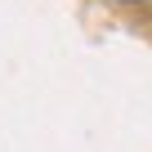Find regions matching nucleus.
Masks as SVG:
<instances>
[{"mask_svg": "<svg viewBox=\"0 0 152 152\" xmlns=\"http://www.w3.org/2000/svg\"><path fill=\"white\" fill-rule=\"evenodd\" d=\"M121 5H134V0H121Z\"/></svg>", "mask_w": 152, "mask_h": 152, "instance_id": "1", "label": "nucleus"}]
</instances>
